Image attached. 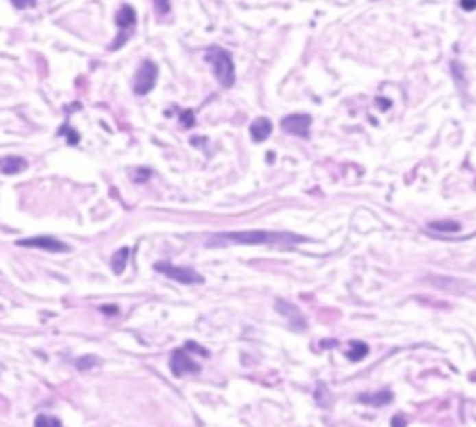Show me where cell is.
<instances>
[{
  "instance_id": "8",
  "label": "cell",
  "mask_w": 476,
  "mask_h": 427,
  "mask_svg": "<svg viewBox=\"0 0 476 427\" xmlns=\"http://www.w3.org/2000/svg\"><path fill=\"white\" fill-rule=\"evenodd\" d=\"M272 128H274V125H272V121L268 117H257L255 121L251 123L250 134L251 138H253V141L261 143V141L268 140V136L272 134Z\"/></svg>"
},
{
  "instance_id": "18",
  "label": "cell",
  "mask_w": 476,
  "mask_h": 427,
  "mask_svg": "<svg viewBox=\"0 0 476 427\" xmlns=\"http://www.w3.org/2000/svg\"><path fill=\"white\" fill-rule=\"evenodd\" d=\"M185 350H190V351H195V353H200V355H209V351L203 350V347H200V345L195 344V342H187V345H185Z\"/></svg>"
},
{
  "instance_id": "21",
  "label": "cell",
  "mask_w": 476,
  "mask_h": 427,
  "mask_svg": "<svg viewBox=\"0 0 476 427\" xmlns=\"http://www.w3.org/2000/svg\"><path fill=\"white\" fill-rule=\"evenodd\" d=\"M155 8L156 10H160V12H167V4H164V2H156Z\"/></svg>"
},
{
  "instance_id": "10",
  "label": "cell",
  "mask_w": 476,
  "mask_h": 427,
  "mask_svg": "<svg viewBox=\"0 0 476 427\" xmlns=\"http://www.w3.org/2000/svg\"><path fill=\"white\" fill-rule=\"evenodd\" d=\"M359 402L374 405V407H383L385 403L393 402V394L389 390H380V392H374V394H361Z\"/></svg>"
},
{
  "instance_id": "1",
  "label": "cell",
  "mask_w": 476,
  "mask_h": 427,
  "mask_svg": "<svg viewBox=\"0 0 476 427\" xmlns=\"http://www.w3.org/2000/svg\"><path fill=\"white\" fill-rule=\"evenodd\" d=\"M305 242V238L290 232H274V230H237V232H219L209 242V245H222V243H238V245H266V243H289Z\"/></svg>"
},
{
  "instance_id": "20",
  "label": "cell",
  "mask_w": 476,
  "mask_h": 427,
  "mask_svg": "<svg viewBox=\"0 0 476 427\" xmlns=\"http://www.w3.org/2000/svg\"><path fill=\"white\" fill-rule=\"evenodd\" d=\"M462 10H465V12H473V10H476V2L475 0H465V2H462Z\"/></svg>"
},
{
  "instance_id": "17",
  "label": "cell",
  "mask_w": 476,
  "mask_h": 427,
  "mask_svg": "<svg viewBox=\"0 0 476 427\" xmlns=\"http://www.w3.org/2000/svg\"><path fill=\"white\" fill-rule=\"evenodd\" d=\"M195 125V117H193L192 110H187L185 114L180 115V127L185 128H192Z\"/></svg>"
},
{
  "instance_id": "15",
  "label": "cell",
  "mask_w": 476,
  "mask_h": 427,
  "mask_svg": "<svg viewBox=\"0 0 476 427\" xmlns=\"http://www.w3.org/2000/svg\"><path fill=\"white\" fill-rule=\"evenodd\" d=\"M430 229L439 230V232H456L460 230V225L456 221H433L430 223Z\"/></svg>"
},
{
  "instance_id": "9",
  "label": "cell",
  "mask_w": 476,
  "mask_h": 427,
  "mask_svg": "<svg viewBox=\"0 0 476 427\" xmlns=\"http://www.w3.org/2000/svg\"><path fill=\"white\" fill-rule=\"evenodd\" d=\"M26 160L21 156H2L0 158V173L2 175H17V173L25 171Z\"/></svg>"
},
{
  "instance_id": "11",
  "label": "cell",
  "mask_w": 476,
  "mask_h": 427,
  "mask_svg": "<svg viewBox=\"0 0 476 427\" xmlns=\"http://www.w3.org/2000/svg\"><path fill=\"white\" fill-rule=\"evenodd\" d=\"M136 23V12L132 6H121L116 13V25L121 28V30H129L130 26Z\"/></svg>"
},
{
  "instance_id": "12",
  "label": "cell",
  "mask_w": 476,
  "mask_h": 427,
  "mask_svg": "<svg viewBox=\"0 0 476 427\" xmlns=\"http://www.w3.org/2000/svg\"><path fill=\"white\" fill-rule=\"evenodd\" d=\"M129 247H121L119 251H116V255H112V269L114 273L121 275L123 269L127 268V262H129Z\"/></svg>"
},
{
  "instance_id": "7",
  "label": "cell",
  "mask_w": 476,
  "mask_h": 427,
  "mask_svg": "<svg viewBox=\"0 0 476 427\" xmlns=\"http://www.w3.org/2000/svg\"><path fill=\"white\" fill-rule=\"evenodd\" d=\"M17 245H21V247L45 249V251H51V253H60V251H67V249H69L64 242H60V240H56V238L52 236L25 238V240H19Z\"/></svg>"
},
{
  "instance_id": "13",
  "label": "cell",
  "mask_w": 476,
  "mask_h": 427,
  "mask_svg": "<svg viewBox=\"0 0 476 427\" xmlns=\"http://www.w3.org/2000/svg\"><path fill=\"white\" fill-rule=\"evenodd\" d=\"M368 345L363 344V342H350V350L346 351V357L350 361H361V358L367 357Z\"/></svg>"
},
{
  "instance_id": "6",
  "label": "cell",
  "mask_w": 476,
  "mask_h": 427,
  "mask_svg": "<svg viewBox=\"0 0 476 427\" xmlns=\"http://www.w3.org/2000/svg\"><path fill=\"white\" fill-rule=\"evenodd\" d=\"M169 368L175 374V377H182L187 374H200L201 366L198 363H193L187 350H175L169 361Z\"/></svg>"
},
{
  "instance_id": "4",
  "label": "cell",
  "mask_w": 476,
  "mask_h": 427,
  "mask_svg": "<svg viewBox=\"0 0 476 427\" xmlns=\"http://www.w3.org/2000/svg\"><path fill=\"white\" fill-rule=\"evenodd\" d=\"M156 75H158V69L156 65L151 62V60H145L140 69L136 73L134 77V91L138 95H145L149 91L155 88L156 84Z\"/></svg>"
},
{
  "instance_id": "5",
  "label": "cell",
  "mask_w": 476,
  "mask_h": 427,
  "mask_svg": "<svg viewBox=\"0 0 476 427\" xmlns=\"http://www.w3.org/2000/svg\"><path fill=\"white\" fill-rule=\"evenodd\" d=\"M313 117L307 114H292L281 119V128L287 134L298 136V138H309Z\"/></svg>"
},
{
  "instance_id": "14",
  "label": "cell",
  "mask_w": 476,
  "mask_h": 427,
  "mask_svg": "<svg viewBox=\"0 0 476 427\" xmlns=\"http://www.w3.org/2000/svg\"><path fill=\"white\" fill-rule=\"evenodd\" d=\"M34 427H62V422L56 416L51 415H39L34 422Z\"/></svg>"
},
{
  "instance_id": "2",
  "label": "cell",
  "mask_w": 476,
  "mask_h": 427,
  "mask_svg": "<svg viewBox=\"0 0 476 427\" xmlns=\"http://www.w3.org/2000/svg\"><path fill=\"white\" fill-rule=\"evenodd\" d=\"M205 60L211 64L214 71V77L224 88H233L235 86V64H233L231 54L219 47H213L205 52Z\"/></svg>"
},
{
  "instance_id": "19",
  "label": "cell",
  "mask_w": 476,
  "mask_h": 427,
  "mask_svg": "<svg viewBox=\"0 0 476 427\" xmlns=\"http://www.w3.org/2000/svg\"><path fill=\"white\" fill-rule=\"evenodd\" d=\"M405 416H402V415H396L393 418V422H391V427H405Z\"/></svg>"
},
{
  "instance_id": "3",
  "label": "cell",
  "mask_w": 476,
  "mask_h": 427,
  "mask_svg": "<svg viewBox=\"0 0 476 427\" xmlns=\"http://www.w3.org/2000/svg\"><path fill=\"white\" fill-rule=\"evenodd\" d=\"M155 269L158 273L166 275V277L180 282V284H201V282L205 281L195 269L185 268V266H174L169 262H156Z\"/></svg>"
},
{
  "instance_id": "16",
  "label": "cell",
  "mask_w": 476,
  "mask_h": 427,
  "mask_svg": "<svg viewBox=\"0 0 476 427\" xmlns=\"http://www.w3.org/2000/svg\"><path fill=\"white\" fill-rule=\"evenodd\" d=\"M99 363V358L95 357V355H86V357H80L77 361V368L78 370H82V371H86V370H90V368H93L95 364Z\"/></svg>"
}]
</instances>
